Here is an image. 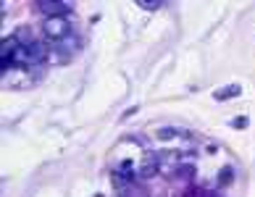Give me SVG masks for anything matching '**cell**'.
<instances>
[{
	"label": "cell",
	"instance_id": "cell-1",
	"mask_svg": "<svg viewBox=\"0 0 255 197\" xmlns=\"http://www.w3.org/2000/svg\"><path fill=\"white\" fill-rule=\"evenodd\" d=\"M69 32H71V26H69V21H66L63 16H58V18H45V24H42L45 40H53V42L66 40V34H69Z\"/></svg>",
	"mask_w": 255,
	"mask_h": 197
},
{
	"label": "cell",
	"instance_id": "cell-2",
	"mask_svg": "<svg viewBox=\"0 0 255 197\" xmlns=\"http://www.w3.org/2000/svg\"><path fill=\"white\" fill-rule=\"evenodd\" d=\"M37 8L45 13V18H58V16H69L71 13V3H63V0H40Z\"/></svg>",
	"mask_w": 255,
	"mask_h": 197
},
{
	"label": "cell",
	"instance_id": "cell-3",
	"mask_svg": "<svg viewBox=\"0 0 255 197\" xmlns=\"http://www.w3.org/2000/svg\"><path fill=\"white\" fill-rule=\"evenodd\" d=\"M158 171H160V161H158V155H155V153H147L137 174L142 176V179H153V176H155Z\"/></svg>",
	"mask_w": 255,
	"mask_h": 197
},
{
	"label": "cell",
	"instance_id": "cell-4",
	"mask_svg": "<svg viewBox=\"0 0 255 197\" xmlns=\"http://www.w3.org/2000/svg\"><path fill=\"white\" fill-rule=\"evenodd\" d=\"M21 40H18V34H11V37H5L3 40V45H0V55H3V58H8V55H13L18 48H21Z\"/></svg>",
	"mask_w": 255,
	"mask_h": 197
},
{
	"label": "cell",
	"instance_id": "cell-5",
	"mask_svg": "<svg viewBox=\"0 0 255 197\" xmlns=\"http://www.w3.org/2000/svg\"><path fill=\"white\" fill-rule=\"evenodd\" d=\"M240 92H242V87H240V84H229V87H221V90H216V92H213V100L224 102V100H232V98H237Z\"/></svg>",
	"mask_w": 255,
	"mask_h": 197
},
{
	"label": "cell",
	"instance_id": "cell-6",
	"mask_svg": "<svg viewBox=\"0 0 255 197\" xmlns=\"http://www.w3.org/2000/svg\"><path fill=\"white\" fill-rule=\"evenodd\" d=\"M232 179H234V168L232 166H224L221 171H219V184L226 187V184H232Z\"/></svg>",
	"mask_w": 255,
	"mask_h": 197
},
{
	"label": "cell",
	"instance_id": "cell-7",
	"mask_svg": "<svg viewBox=\"0 0 255 197\" xmlns=\"http://www.w3.org/2000/svg\"><path fill=\"white\" fill-rule=\"evenodd\" d=\"M137 5L145 8V11H155V8H163L166 5V0H139Z\"/></svg>",
	"mask_w": 255,
	"mask_h": 197
},
{
	"label": "cell",
	"instance_id": "cell-8",
	"mask_svg": "<svg viewBox=\"0 0 255 197\" xmlns=\"http://www.w3.org/2000/svg\"><path fill=\"white\" fill-rule=\"evenodd\" d=\"M176 176L190 179V176H195V166H179V168H176Z\"/></svg>",
	"mask_w": 255,
	"mask_h": 197
},
{
	"label": "cell",
	"instance_id": "cell-9",
	"mask_svg": "<svg viewBox=\"0 0 255 197\" xmlns=\"http://www.w3.org/2000/svg\"><path fill=\"white\" fill-rule=\"evenodd\" d=\"M158 137H160V139H174V137H179V134H176V129H158Z\"/></svg>",
	"mask_w": 255,
	"mask_h": 197
},
{
	"label": "cell",
	"instance_id": "cell-10",
	"mask_svg": "<svg viewBox=\"0 0 255 197\" xmlns=\"http://www.w3.org/2000/svg\"><path fill=\"white\" fill-rule=\"evenodd\" d=\"M232 126H237V129H245V126H248V118H237V121H232Z\"/></svg>",
	"mask_w": 255,
	"mask_h": 197
},
{
	"label": "cell",
	"instance_id": "cell-11",
	"mask_svg": "<svg viewBox=\"0 0 255 197\" xmlns=\"http://www.w3.org/2000/svg\"><path fill=\"white\" fill-rule=\"evenodd\" d=\"M205 197H216V195H205Z\"/></svg>",
	"mask_w": 255,
	"mask_h": 197
}]
</instances>
